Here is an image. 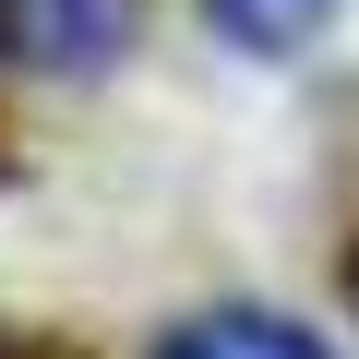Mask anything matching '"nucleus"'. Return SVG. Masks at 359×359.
I'll use <instances>...</instances> for the list:
<instances>
[{
    "mask_svg": "<svg viewBox=\"0 0 359 359\" xmlns=\"http://www.w3.org/2000/svg\"><path fill=\"white\" fill-rule=\"evenodd\" d=\"M144 0H0V48L36 60V72H108L132 48Z\"/></svg>",
    "mask_w": 359,
    "mask_h": 359,
    "instance_id": "obj_1",
    "label": "nucleus"
},
{
    "mask_svg": "<svg viewBox=\"0 0 359 359\" xmlns=\"http://www.w3.org/2000/svg\"><path fill=\"white\" fill-rule=\"evenodd\" d=\"M156 359H323V335H299L276 311H204V323H180Z\"/></svg>",
    "mask_w": 359,
    "mask_h": 359,
    "instance_id": "obj_2",
    "label": "nucleus"
},
{
    "mask_svg": "<svg viewBox=\"0 0 359 359\" xmlns=\"http://www.w3.org/2000/svg\"><path fill=\"white\" fill-rule=\"evenodd\" d=\"M204 13H216V36H228V48L287 60V48H311V36L347 13V0H204Z\"/></svg>",
    "mask_w": 359,
    "mask_h": 359,
    "instance_id": "obj_3",
    "label": "nucleus"
}]
</instances>
